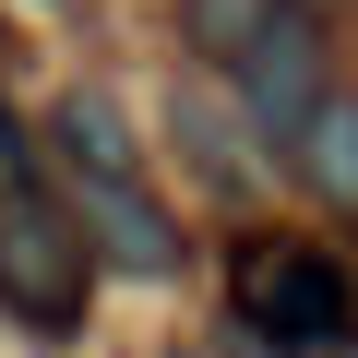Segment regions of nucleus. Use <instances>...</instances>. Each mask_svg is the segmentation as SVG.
<instances>
[{
  "label": "nucleus",
  "mask_w": 358,
  "mask_h": 358,
  "mask_svg": "<svg viewBox=\"0 0 358 358\" xmlns=\"http://www.w3.org/2000/svg\"><path fill=\"white\" fill-rule=\"evenodd\" d=\"M0 310L36 322V334H72L96 310V251L72 215H48V192L0 179Z\"/></svg>",
  "instance_id": "nucleus-1"
},
{
  "label": "nucleus",
  "mask_w": 358,
  "mask_h": 358,
  "mask_svg": "<svg viewBox=\"0 0 358 358\" xmlns=\"http://www.w3.org/2000/svg\"><path fill=\"white\" fill-rule=\"evenodd\" d=\"M239 322H251L275 358H322V346H346L358 299H346L334 251H310V239H251V251H239Z\"/></svg>",
  "instance_id": "nucleus-2"
},
{
  "label": "nucleus",
  "mask_w": 358,
  "mask_h": 358,
  "mask_svg": "<svg viewBox=\"0 0 358 358\" xmlns=\"http://www.w3.org/2000/svg\"><path fill=\"white\" fill-rule=\"evenodd\" d=\"M227 72H239V96H251V120L287 131V143H299V120L334 96V84H322V24L299 13V0H275V13L227 48Z\"/></svg>",
  "instance_id": "nucleus-3"
},
{
  "label": "nucleus",
  "mask_w": 358,
  "mask_h": 358,
  "mask_svg": "<svg viewBox=\"0 0 358 358\" xmlns=\"http://www.w3.org/2000/svg\"><path fill=\"white\" fill-rule=\"evenodd\" d=\"M72 215H84V251H108L120 275H167V263H179V239H167V215L143 203L131 167H72Z\"/></svg>",
  "instance_id": "nucleus-4"
},
{
  "label": "nucleus",
  "mask_w": 358,
  "mask_h": 358,
  "mask_svg": "<svg viewBox=\"0 0 358 358\" xmlns=\"http://www.w3.org/2000/svg\"><path fill=\"white\" fill-rule=\"evenodd\" d=\"M299 167H310V192L358 215V84H334L310 120H299Z\"/></svg>",
  "instance_id": "nucleus-5"
},
{
  "label": "nucleus",
  "mask_w": 358,
  "mask_h": 358,
  "mask_svg": "<svg viewBox=\"0 0 358 358\" xmlns=\"http://www.w3.org/2000/svg\"><path fill=\"white\" fill-rule=\"evenodd\" d=\"M263 13H275V0H179V24H192V48H203V60H227Z\"/></svg>",
  "instance_id": "nucleus-6"
}]
</instances>
